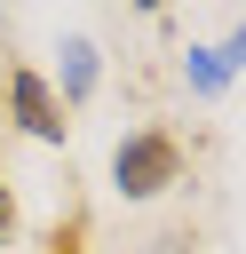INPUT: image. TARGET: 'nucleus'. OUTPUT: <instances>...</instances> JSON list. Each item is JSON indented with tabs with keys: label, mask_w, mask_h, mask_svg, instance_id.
<instances>
[{
	"label": "nucleus",
	"mask_w": 246,
	"mask_h": 254,
	"mask_svg": "<svg viewBox=\"0 0 246 254\" xmlns=\"http://www.w3.org/2000/svg\"><path fill=\"white\" fill-rule=\"evenodd\" d=\"M87 95H95V40H71V48H63V87H56V103L79 111Z\"/></svg>",
	"instance_id": "7ed1b4c3"
},
{
	"label": "nucleus",
	"mask_w": 246,
	"mask_h": 254,
	"mask_svg": "<svg viewBox=\"0 0 246 254\" xmlns=\"http://www.w3.org/2000/svg\"><path fill=\"white\" fill-rule=\"evenodd\" d=\"M8 119H16L32 143H63V135H71V111L56 103V87H48L32 64H16V71H8Z\"/></svg>",
	"instance_id": "f03ea898"
},
{
	"label": "nucleus",
	"mask_w": 246,
	"mask_h": 254,
	"mask_svg": "<svg viewBox=\"0 0 246 254\" xmlns=\"http://www.w3.org/2000/svg\"><path fill=\"white\" fill-rule=\"evenodd\" d=\"M183 79H190V95H222V79H230V71H222V56H214V48H190V56H183Z\"/></svg>",
	"instance_id": "20e7f679"
},
{
	"label": "nucleus",
	"mask_w": 246,
	"mask_h": 254,
	"mask_svg": "<svg viewBox=\"0 0 246 254\" xmlns=\"http://www.w3.org/2000/svg\"><path fill=\"white\" fill-rule=\"evenodd\" d=\"M214 56H222V71H246V24H238V32H230V40L214 48Z\"/></svg>",
	"instance_id": "39448f33"
},
{
	"label": "nucleus",
	"mask_w": 246,
	"mask_h": 254,
	"mask_svg": "<svg viewBox=\"0 0 246 254\" xmlns=\"http://www.w3.org/2000/svg\"><path fill=\"white\" fill-rule=\"evenodd\" d=\"M8 238H16V190L0 183V246H8Z\"/></svg>",
	"instance_id": "423d86ee"
},
{
	"label": "nucleus",
	"mask_w": 246,
	"mask_h": 254,
	"mask_svg": "<svg viewBox=\"0 0 246 254\" xmlns=\"http://www.w3.org/2000/svg\"><path fill=\"white\" fill-rule=\"evenodd\" d=\"M175 183H183V143H175V127H135V135L111 143V190H119V198H159V190H175Z\"/></svg>",
	"instance_id": "f257e3e1"
}]
</instances>
